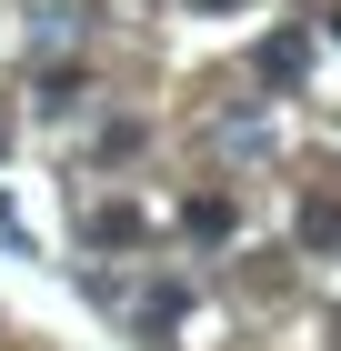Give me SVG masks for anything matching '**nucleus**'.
Returning a JSON list of instances; mask_svg holds the SVG:
<instances>
[{"mask_svg": "<svg viewBox=\"0 0 341 351\" xmlns=\"http://www.w3.org/2000/svg\"><path fill=\"white\" fill-rule=\"evenodd\" d=\"M301 60H311V40L301 30H271L261 40V81H301Z\"/></svg>", "mask_w": 341, "mask_h": 351, "instance_id": "2", "label": "nucleus"}, {"mask_svg": "<svg viewBox=\"0 0 341 351\" xmlns=\"http://www.w3.org/2000/svg\"><path fill=\"white\" fill-rule=\"evenodd\" d=\"M301 241H311V251H341V171L301 201Z\"/></svg>", "mask_w": 341, "mask_h": 351, "instance_id": "1", "label": "nucleus"}, {"mask_svg": "<svg viewBox=\"0 0 341 351\" xmlns=\"http://www.w3.org/2000/svg\"><path fill=\"white\" fill-rule=\"evenodd\" d=\"M181 221H191V241H221V231H231V201H221V191H201Z\"/></svg>", "mask_w": 341, "mask_h": 351, "instance_id": "4", "label": "nucleus"}, {"mask_svg": "<svg viewBox=\"0 0 341 351\" xmlns=\"http://www.w3.org/2000/svg\"><path fill=\"white\" fill-rule=\"evenodd\" d=\"M91 241H101V251H131L141 241V211H131V201H101V211H91Z\"/></svg>", "mask_w": 341, "mask_h": 351, "instance_id": "3", "label": "nucleus"}]
</instances>
